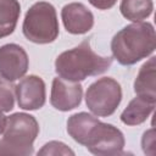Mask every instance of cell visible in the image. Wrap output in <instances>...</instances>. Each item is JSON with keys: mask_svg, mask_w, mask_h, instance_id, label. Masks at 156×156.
<instances>
[{"mask_svg": "<svg viewBox=\"0 0 156 156\" xmlns=\"http://www.w3.org/2000/svg\"><path fill=\"white\" fill-rule=\"evenodd\" d=\"M156 57L152 56L139 69L134 82V91L138 95L156 99Z\"/></svg>", "mask_w": 156, "mask_h": 156, "instance_id": "obj_12", "label": "cell"}, {"mask_svg": "<svg viewBox=\"0 0 156 156\" xmlns=\"http://www.w3.org/2000/svg\"><path fill=\"white\" fill-rule=\"evenodd\" d=\"M38 155H74V152L61 141H50L38 151Z\"/></svg>", "mask_w": 156, "mask_h": 156, "instance_id": "obj_16", "label": "cell"}, {"mask_svg": "<svg viewBox=\"0 0 156 156\" xmlns=\"http://www.w3.org/2000/svg\"><path fill=\"white\" fill-rule=\"evenodd\" d=\"M28 55L17 44H6L0 48V76L10 82L22 78L28 71Z\"/></svg>", "mask_w": 156, "mask_h": 156, "instance_id": "obj_7", "label": "cell"}, {"mask_svg": "<svg viewBox=\"0 0 156 156\" xmlns=\"http://www.w3.org/2000/svg\"><path fill=\"white\" fill-rule=\"evenodd\" d=\"M152 0H122L119 5L121 13L129 21L140 22L147 18L152 12Z\"/></svg>", "mask_w": 156, "mask_h": 156, "instance_id": "obj_14", "label": "cell"}, {"mask_svg": "<svg viewBox=\"0 0 156 156\" xmlns=\"http://www.w3.org/2000/svg\"><path fill=\"white\" fill-rule=\"evenodd\" d=\"M67 132L94 155H118L124 147V136L118 128L87 112L72 115L67 121Z\"/></svg>", "mask_w": 156, "mask_h": 156, "instance_id": "obj_1", "label": "cell"}, {"mask_svg": "<svg viewBox=\"0 0 156 156\" xmlns=\"http://www.w3.org/2000/svg\"><path fill=\"white\" fill-rule=\"evenodd\" d=\"M156 106V99L138 95L135 96L121 115V121L127 126H138L144 123L152 113Z\"/></svg>", "mask_w": 156, "mask_h": 156, "instance_id": "obj_11", "label": "cell"}, {"mask_svg": "<svg viewBox=\"0 0 156 156\" xmlns=\"http://www.w3.org/2000/svg\"><path fill=\"white\" fill-rule=\"evenodd\" d=\"M20 12L21 6L17 0H0V39L13 32Z\"/></svg>", "mask_w": 156, "mask_h": 156, "instance_id": "obj_13", "label": "cell"}, {"mask_svg": "<svg viewBox=\"0 0 156 156\" xmlns=\"http://www.w3.org/2000/svg\"><path fill=\"white\" fill-rule=\"evenodd\" d=\"M111 57L100 56L90 48V40L85 39L78 46L63 51L55 61L56 73L72 82L83 80L90 76H98L108 69Z\"/></svg>", "mask_w": 156, "mask_h": 156, "instance_id": "obj_3", "label": "cell"}, {"mask_svg": "<svg viewBox=\"0 0 156 156\" xmlns=\"http://www.w3.org/2000/svg\"><path fill=\"white\" fill-rule=\"evenodd\" d=\"M122 100V89L117 80L104 77L94 82L85 93L88 108L99 117L111 116Z\"/></svg>", "mask_w": 156, "mask_h": 156, "instance_id": "obj_6", "label": "cell"}, {"mask_svg": "<svg viewBox=\"0 0 156 156\" xmlns=\"http://www.w3.org/2000/svg\"><path fill=\"white\" fill-rule=\"evenodd\" d=\"M5 126H6V117L2 115V111L0 110V134L4 133Z\"/></svg>", "mask_w": 156, "mask_h": 156, "instance_id": "obj_19", "label": "cell"}, {"mask_svg": "<svg viewBox=\"0 0 156 156\" xmlns=\"http://www.w3.org/2000/svg\"><path fill=\"white\" fill-rule=\"evenodd\" d=\"M141 145H143V150L145 154L155 155V129L154 128L144 133Z\"/></svg>", "mask_w": 156, "mask_h": 156, "instance_id": "obj_17", "label": "cell"}, {"mask_svg": "<svg viewBox=\"0 0 156 156\" xmlns=\"http://www.w3.org/2000/svg\"><path fill=\"white\" fill-rule=\"evenodd\" d=\"M38 133L39 124L33 116L22 112L9 116L4 138L0 140V155H32L33 143Z\"/></svg>", "mask_w": 156, "mask_h": 156, "instance_id": "obj_4", "label": "cell"}, {"mask_svg": "<svg viewBox=\"0 0 156 156\" xmlns=\"http://www.w3.org/2000/svg\"><path fill=\"white\" fill-rule=\"evenodd\" d=\"M15 105V87L10 80L0 77V110L9 112Z\"/></svg>", "mask_w": 156, "mask_h": 156, "instance_id": "obj_15", "label": "cell"}, {"mask_svg": "<svg viewBox=\"0 0 156 156\" xmlns=\"http://www.w3.org/2000/svg\"><path fill=\"white\" fill-rule=\"evenodd\" d=\"M94 7L96 9H100V10H107V9H111L117 0H88Z\"/></svg>", "mask_w": 156, "mask_h": 156, "instance_id": "obj_18", "label": "cell"}, {"mask_svg": "<svg viewBox=\"0 0 156 156\" xmlns=\"http://www.w3.org/2000/svg\"><path fill=\"white\" fill-rule=\"evenodd\" d=\"M156 33L149 22H135L121 29L111 41L113 57L121 65H134L155 51Z\"/></svg>", "mask_w": 156, "mask_h": 156, "instance_id": "obj_2", "label": "cell"}, {"mask_svg": "<svg viewBox=\"0 0 156 156\" xmlns=\"http://www.w3.org/2000/svg\"><path fill=\"white\" fill-rule=\"evenodd\" d=\"M61 17L66 30L72 34H84L94 24L93 13L80 2H71L63 6Z\"/></svg>", "mask_w": 156, "mask_h": 156, "instance_id": "obj_10", "label": "cell"}, {"mask_svg": "<svg viewBox=\"0 0 156 156\" xmlns=\"http://www.w3.org/2000/svg\"><path fill=\"white\" fill-rule=\"evenodd\" d=\"M17 104L23 110H38L45 104V83L38 76H28L15 87Z\"/></svg>", "mask_w": 156, "mask_h": 156, "instance_id": "obj_9", "label": "cell"}, {"mask_svg": "<svg viewBox=\"0 0 156 156\" xmlns=\"http://www.w3.org/2000/svg\"><path fill=\"white\" fill-rule=\"evenodd\" d=\"M83 95V88L78 82L67 80L62 77H56L51 87V105L60 111H69L76 108Z\"/></svg>", "mask_w": 156, "mask_h": 156, "instance_id": "obj_8", "label": "cell"}, {"mask_svg": "<svg viewBox=\"0 0 156 156\" xmlns=\"http://www.w3.org/2000/svg\"><path fill=\"white\" fill-rule=\"evenodd\" d=\"M22 29L24 37L33 43H52L58 35V22L55 7L46 1L35 2L27 11Z\"/></svg>", "mask_w": 156, "mask_h": 156, "instance_id": "obj_5", "label": "cell"}]
</instances>
